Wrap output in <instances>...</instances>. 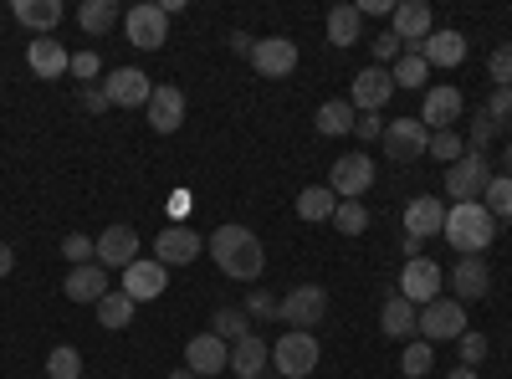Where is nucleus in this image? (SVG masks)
Segmentation results:
<instances>
[{
  "instance_id": "f257e3e1",
  "label": "nucleus",
  "mask_w": 512,
  "mask_h": 379,
  "mask_svg": "<svg viewBox=\"0 0 512 379\" xmlns=\"http://www.w3.org/2000/svg\"><path fill=\"white\" fill-rule=\"evenodd\" d=\"M205 251L216 257V267L231 277V282H256L267 267V251L256 241V231L246 226H216V236L205 241Z\"/></svg>"
},
{
  "instance_id": "f03ea898",
  "label": "nucleus",
  "mask_w": 512,
  "mask_h": 379,
  "mask_svg": "<svg viewBox=\"0 0 512 379\" xmlns=\"http://www.w3.org/2000/svg\"><path fill=\"white\" fill-rule=\"evenodd\" d=\"M461 257H482L497 236V221L482 200H461V205H446V231H441Z\"/></svg>"
},
{
  "instance_id": "7ed1b4c3",
  "label": "nucleus",
  "mask_w": 512,
  "mask_h": 379,
  "mask_svg": "<svg viewBox=\"0 0 512 379\" xmlns=\"http://www.w3.org/2000/svg\"><path fill=\"white\" fill-rule=\"evenodd\" d=\"M318 359H323V349H318L313 333H297V328H287L282 339L272 344V369H277L282 379H308V374L318 369Z\"/></svg>"
},
{
  "instance_id": "20e7f679",
  "label": "nucleus",
  "mask_w": 512,
  "mask_h": 379,
  "mask_svg": "<svg viewBox=\"0 0 512 379\" xmlns=\"http://www.w3.org/2000/svg\"><path fill=\"white\" fill-rule=\"evenodd\" d=\"M379 149L390 164H420V154L431 149V129H425L420 118H395V123H384Z\"/></svg>"
},
{
  "instance_id": "39448f33",
  "label": "nucleus",
  "mask_w": 512,
  "mask_h": 379,
  "mask_svg": "<svg viewBox=\"0 0 512 379\" xmlns=\"http://www.w3.org/2000/svg\"><path fill=\"white\" fill-rule=\"evenodd\" d=\"M492 185V164L487 154H472L466 149L456 164H446V195L461 205V200H482V190Z\"/></svg>"
},
{
  "instance_id": "423d86ee",
  "label": "nucleus",
  "mask_w": 512,
  "mask_h": 379,
  "mask_svg": "<svg viewBox=\"0 0 512 379\" xmlns=\"http://www.w3.org/2000/svg\"><path fill=\"white\" fill-rule=\"evenodd\" d=\"M323 313H328V287H318V282H303V287H292L287 298H282V323L297 328V333L318 328Z\"/></svg>"
},
{
  "instance_id": "0eeeda50",
  "label": "nucleus",
  "mask_w": 512,
  "mask_h": 379,
  "mask_svg": "<svg viewBox=\"0 0 512 379\" xmlns=\"http://www.w3.org/2000/svg\"><path fill=\"white\" fill-rule=\"evenodd\" d=\"M466 333V308L456 298H436L420 308V339L425 344H446V339H461Z\"/></svg>"
},
{
  "instance_id": "6e6552de",
  "label": "nucleus",
  "mask_w": 512,
  "mask_h": 379,
  "mask_svg": "<svg viewBox=\"0 0 512 379\" xmlns=\"http://www.w3.org/2000/svg\"><path fill=\"white\" fill-rule=\"evenodd\" d=\"M390 31L400 36V47H405V52H420V47H425V36L436 31V16H431V6H425V0H395Z\"/></svg>"
},
{
  "instance_id": "1a4fd4ad",
  "label": "nucleus",
  "mask_w": 512,
  "mask_h": 379,
  "mask_svg": "<svg viewBox=\"0 0 512 379\" xmlns=\"http://www.w3.org/2000/svg\"><path fill=\"white\" fill-rule=\"evenodd\" d=\"M441 282H446V272H441L431 257H415V262H405V272H400V298L415 303V308H425V303L441 298Z\"/></svg>"
},
{
  "instance_id": "9d476101",
  "label": "nucleus",
  "mask_w": 512,
  "mask_h": 379,
  "mask_svg": "<svg viewBox=\"0 0 512 379\" xmlns=\"http://www.w3.org/2000/svg\"><path fill=\"white\" fill-rule=\"evenodd\" d=\"M251 67L262 72V77H272V82L292 77L297 72V41L292 36H262L251 47Z\"/></svg>"
},
{
  "instance_id": "9b49d317",
  "label": "nucleus",
  "mask_w": 512,
  "mask_h": 379,
  "mask_svg": "<svg viewBox=\"0 0 512 379\" xmlns=\"http://www.w3.org/2000/svg\"><path fill=\"white\" fill-rule=\"evenodd\" d=\"M103 93H108L113 108H149L154 82H149V72H139V67H118V72L103 77Z\"/></svg>"
},
{
  "instance_id": "f8f14e48",
  "label": "nucleus",
  "mask_w": 512,
  "mask_h": 379,
  "mask_svg": "<svg viewBox=\"0 0 512 379\" xmlns=\"http://www.w3.org/2000/svg\"><path fill=\"white\" fill-rule=\"evenodd\" d=\"M123 31H128V41H134L139 52H159L164 41H169V16L144 0V6H134V11L123 16Z\"/></svg>"
},
{
  "instance_id": "ddd939ff",
  "label": "nucleus",
  "mask_w": 512,
  "mask_h": 379,
  "mask_svg": "<svg viewBox=\"0 0 512 379\" xmlns=\"http://www.w3.org/2000/svg\"><path fill=\"white\" fill-rule=\"evenodd\" d=\"M369 185H374V159H369V154H344V159L328 170V190H333L338 200H359Z\"/></svg>"
},
{
  "instance_id": "4468645a",
  "label": "nucleus",
  "mask_w": 512,
  "mask_h": 379,
  "mask_svg": "<svg viewBox=\"0 0 512 379\" xmlns=\"http://www.w3.org/2000/svg\"><path fill=\"white\" fill-rule=\"evenodd\" d=\"M395 98V77H390V67H364L359 77H354V88H349V103H354V113H384V103Z\"/></svg>"
},
{
  "instance_id": "2eb2a0df",
  "label": "nucleus",
  "mask_w": 512,
  "mask_h": 379,
  "mask_svg": "<svg viewBox=\"0 0 512 379\" xmlns=\"http://www.w3.org/2000/svg\"><path fill=\"white\" fill-rule=\"evenodd\" d=\"M200 251H205V241H200L190 226H164L159 241H154V262H159L164 272H169V267H190Z\"/></svg>"
},
{
  "instance_id": "dca6fc26",
  "label": "nucleus",
  "mask_w": 512,
  "mask_h": 379,
  "mask_svg": "<svg viewBox=\"0 0 512 379\" xmlns=\"http://www.w3.org/2000/svg\"><path fill=\"white\" fill-rule=\"evenodd\" d=\"M185 369L195 374V379H205V374H221V369H231V344H221L216 333H195V339L185 344Z\"/></svg>"
},
{
  "instance_id": "f3484780",
  "label": "nucleus",
  "mask_w": 512,
  "mask_h": 379,
  "mask_svg": "<svg viewBox=\"0 0 512 379\" xmlns=\"http://www.w3.org/2000/svg\"><path fill=\"white\" fill-rule=\"evenodd\" d=\"M149 129L154 134H175L185 123V93L175 88V82H154V98H149Z\"/></svg>"
},
{
  "instance_id": "a211bd4d",
  "label": "nucleus",
  "mask_w": 512,
  "mask_h": 379,
  "mask_svg": "<svg viewBox=\"0 0 512 379\" xmlns=\"http://www.w3.org/2000/svg\"><path fill=\"white\" fill-rule=\"evenodd\" d=\"M420 123L431 134H441V129H456L461 123V88H425V103H420Z\"/></svg>"
},
{
  "instance_id": "6ab92c4d",
  "label": "nucleus",
  "mask_w": 512,
  "mask_h": 379,
  "mask_svg": "<svg viewBox=\"0 0 512 379\" xmlns=\"http://www.w3.org/2000/svg\"><path fill=\"white\" fill-rule=\"evenodd\" d=\"M139 262V231L134 226H108L103 236H98V267L108 272V267H134Z\"/></svg>"
},
{
  "instance_id": "aec40b11",
  "label": "nucleus",
  "mask_w": 512,
  "mask_h": 379,
  "mask_svg": "<svg viewBox=\"0 0 512 379\" xmlns=\"http://www.w3.org/2000/svg\"><path fill=\"white\" fill-rule=\"evenodd\" d=\"M451 287H456V303L466 308V303H477V298H487V287H492V267H487V257H456V267H451Z\"/></svg>"
},
{
  "instance_id": "412c9836",
  "label": "nucleus",
  "mask_w": 512,
  "mask_h": 379,
  "mask_svg": "<svg viewBox=\"0 0 512 379\" xmlns=\"http://www.w3.org/2000/svg\"><path fill=\"white\" fill-rule=\"evenodd\" d=\"M164 287H169V272H164L154 257H149V262L139 257L134 267H123V287H118V292H128L134 303H154Z\"/></svg>"
},
{
  "instance_id": "4be33fe9",
  "label": "nucleus",
  "mask_w": 512,
  "mask_h": 379,
  "mask_svg": "<svg viewBox=\"0 0 512 379\" xmlns=\"http://www.w3.org/2000/svg\"><path fill=\"white\" fill-rule=\"evenodd\" d=\"M441 231H446V205L436 195H415L405 205V236L425 241V236H441Z\"/></svg>"
},
{
  "instance_id": "5701e85b",
  "label": "nucleus",
  "mask_w": 512,
  "mask_h": 379,
  "mask_svg": "<svg viewBox=\"0 0 512 379\" xmlns=\"http://www.w3.org/2000/svg\"><path fill=\"white\" fill-rule=\"evenodd\" d=\"M26 67L41 82H57L62 72H72V52H62V41H52V36H36L31 47H26Z\"/></svg>"
},
{
  "instance_id": "b1692460",
  "label": "nucleus",
  "mask_w": 512,
  "mask_h": 379,
  "mask_svg": "<svg viewBox=\"0 0 512 379\" xmlns=\"http://www.w3.org/2000/svg\"><path fill=\"white\" fill-rule=\"evenodd\" d=\"M62 292H67L72 303H93V308H98L113 287H108V272L93 262V267H72V272H67V282H62Z\"/></svg>"
},
{
  "instance_id": "393cba45",
  "label": "nucleus",
  "mask_w": 512,
  "mask_h": 379,
  "mask_svg": "<svg viewBox=\"0 0 512 379\" xmlns=\"http://www.w3.org/2000/svg\"><path fill=\"white\" fill-rule=\"evenodd\" d=\"M379 328H384V339H415V333H420V308L415 303H405L400 298V292H395V298H384V308H379Z\"/></svg>"
},
{
  "instance_id": "a878e982",
  "label": "nucleus",
  "mask_w": 512,
  "mask_h": 379,
  "mask_svg": "<svg viewBox=\"0 0 512 379\" xmlns=\"http://www.w3.org/2000/svg\"><path fill=\"white\" fill-rule=\"evenodd\" d=\"M420 57H425V67H461L466 62V36L461 31H431Z\"/></svg>"
},
{
  "instance_id": "bb28decb",
  "label": "nucleus",
  "mask_w": 512,
  "mask_h": 379,
  "mask_svg": "<svg viewBox=\"0 0 512 379\" xmlns=\"http://www.w3.org/2000/svg\"><path fill=\"white\" fill-rule=\"evenodd\" d=\"M11 16H16L26 31H36V36H52L57 21H62V0H16Z\"/></svg>"
},
{
  "instance_id": "cd10ccee",
  "label": "nucleus",
  "mask_w": 512,
  "mask_h": 379,
  "mask_svg": "<svg viewBox=\"0 0 512 379\" xmlns=\"http://www.w3.org/2000/svg\"><path fill=\"white\" fill-rule=\"evenodd\" d=\"M267 364H272V349L256 339V333H246L241 344H231V374H241V379H262Z\"/></svg>"
},
{
  "instance_id": "c85d7f7f",
  "label": "nucleus",
  "mask_w": 512,
  "mask_h": 379,
  "mask_svg": "<svg viewBox=\"0 0 512 379\" xmlns=\"http://www.w3.org/2000/svg\"><path fill=\"white\" fill-rule=\"evenodd\" d=\"M354 123H359V113H354L349 98H328V103L318 108V118H313V129H318L323 139H338V134H354Z\"/></svg>"
},
{
  "instance_id": "c756f323",
  "label": "nucleus",
  "mask_w": 512,
  "mask_h": 379,
  "mask_svg": "<svg viewBox=\"0 0 512 379\" xmlns=\"http://www.w3.org/2000/svg\"><path fill=\"white\" fill-rule=\"evenodd\" d=\"M118 21H123L118 0H82V6H77V26L88 31V36H103V31H113Z\"/></svg>"
},
{
  "instance_id": "7c9ffc66",
  "label": "nucleus",
  "mask_w": 512,
  "mask_h": 379,
  "mask_svg": "<svg viewBox=\"0 0 512 379\" xmlns=\"http://www.w3.org/2000/svg\"><path fill=\"white\" fill-rule=\"evenodd\" d=\"M359 36H364L359 6H333V11H328V41H333V47H354Z\"/></svg>"
},
{
  "instance_id": "2f4dec72",
  "label": "nucleus",
  "mask_w": 512,
  "mask_h": 379,
  "mask_svg": "<svg viewBox=\"0 0 512 379\" xmlns=\"http://www.w3.org/2000/svg\"><path fill=\"white\" fill-rule=\"evenodd\" d=\"M333 210H338V195L328 185L297 190V216H303V221H333Z\"/></svg>"
},
{
  "instance_id": "473e14b6",
  "label": "nucleus",
  "mask_w": 512,
  "mask_h": 379,
  "mask_svg": "<svg viewBox=\"0 0 512 379\" xmlns=\"http://www.w3.org/2000/svg\"><path fill=\"white\" fill-rule=\"evenodd\" d=\"M210 333H216L221 344H241L246 333H251L246 308H216V313H210Z\"/></svg>"
},
{
  "instance_id": "72a5a7b5",
  "label": "nucleus",
  "mask_w": 512,
  "mask_h": 379,
  "mask_svg": "<svg viewBox=\"0 0 512 379\" xmlns=\"http://www.w3.org/2000/svg\"><path fill=\"white\" fill-rule=\"evenodd\" d=\"M134 298H128V292H108V298L98 303V323L103 328H128V323H134Z\"/></svg>"
},
{
  "instance_id": "f704fd0d",
  "label": "nucleus",
  "mask_w": 512,
  "mask_h": 379,
  "mask_svg": "<svg viewBox=\"0 0 512 379\" xmlns=\"http://www.w3.org/2000/svg\"><path fill=\"white\" fill-rule=\"evenodd\" d=\"M482 205L492 210V221H512V180L492 175V185L482 190Z\"/></svg>"
},
{
  "instance_id": "c9c22d12",
  "label": "nucleus",
  "mask_w": 512,
  "mask_h": 379,
  "mask_svg": "<svg viewBox=\"0 0 512 379\" xmlns=\"http://www.w3.org/2000/svg\"><path fill=\"white\" fill-rule=\"evenodd\" d=\"M333 226L344 231V236H364V231H369V205H359V200H338Z\"/></svg>"
},
{
  "instance_id": "e433bc0d",
  "label": "nucleus",
  "mask_w": 512,
  "mask_h": 379,
  "mask_svg": "<svg viewBox=\"0 0 512 379\" xmlns=\"http://www.w3.org/2000/svg\"><path fill=\"white\" fill-rule=\"evenodd\" d=\"M390 77H395V93H400V88H420V82L431 77V67H425L420 52H405V57L390 67Z\"/></svg>"
},
{
  "instance_id": "4c0bfd02",
  "label": "nucleus",
  "mask_w": 512,
  "mask_h": 379,
  "mask_svg": "<svg viewBox=\"0 0 512 379\" xmlns=\"http://www.w3.org/2000/svg\"><path fill=\"white\" fill-rule=\"evenodd\" d=\"M47 379H82V354L72 344H57L47 354Z\"/></svg>"
},
{
  "instance_id": "58836bf2",
  "label": "nucleus",
  "mask_w": 512,
  "mask_h": 379,
  "mask_svg": "<svg viewBox=\"0 0 512 379\" xmlns=\"http://www.w3.org/2000/svg\"><path fill=\"white\" fill-rule=\"evenodd\" d=\"M62 257H67L72 267H93V262H98V241L82 236V231H72V236H62Z\"/></svg>"
},
{
  "instance_id": "ea45409f",
  "label": "nucleus",
  "mask_w": 512,
  "mask_h": 379,
  "mask_svg": "<svg viewBox=\"0 0 512 379\" xmlns=\"http://www.w3.org/2000/svg\"><path fill=\"white\" fill-rule=\"evenodd\" d=\"M497 139V123L487 118V108L482 113H472V123H466V149L472 154H487V144Z\"/></svg>"
},
{
  "instance_id": "a19ab883",
  "label": "nucleus",
  "mask_w": 512,
  "mask_h": 379,
  "mask_svg": "<svg viewBox=\"0 0 512 379\" xmlns=\"http://www.w3.org/2000/svg\"><path fill=\"white\" fill-rule=\"evenodd\" d=\"M431 364H436V354H431V344H425V339H420V344H415V339L405 344V359H400V369H405L410 379L431 374Z\"/></svg>"
},
{
  "instance_id": "79ce46f5",
  "label": "nucleus",
  "mask_w": 512,
  "mask_h": 379,
  "mask_svg": "<svg viewBox=\"0 0 512 379\" xmlns=\"http://www.w3.org/2000/svg\"><path fill=\"white\" fill-rule=\"evenodd\" d=\"M369 52H374V67H395V62L405 57V47H400L395 31H379V36L369 41Z\"/></svg>"
},
{
  "instance_id": "37998d69",
  "label": "nucleus",
  "mask_w": 512,
  "mask_h": 379,
  "mask_svg": "<svg viewBox=\"0 0 512 379\" xmlns=\"http://www.w3.org/2000/svg\"><path fill=\"white\" fill-rule=\"evenodd\" d=\"M431 159H446V164H456L461 154H466V144H461V134L456 129H441V134H431V149H425Z\"/></svg>"
},
{
  "instance_id": "c03bdc74",
  "label": "nucleus",
  "mask_w": 512,
  "mask_h": 379,
  "mask_svg": "<svg viewBox=\"0 0 512 379\" xmlns=\"http://www.w3.org/2000/svg\"><path fill=\"white\" fill-rule=\"evenodd\" d=\"M456 344H461V364H466V369H477V364H482V359L492 354V344H487V333H472V328H466V333H461Z\"/></svg>"
},
{
  "instance_id": "a18cd8bd",
  "label": "nucleus",
  "mask_w": 512,
  "mask_h": 379,
  "mask_svg": "<svg viewBox=\"0 0 512 379\" xmlns=\"http://www.w3.org/2000/svg\"><path fill=\"white\" fill-rule=\"evenodd\" d=\"M246 318H282V298H272V292L256 287L246 298Z\"/></svg>"
},
{
  "instance_id": "49530a36",
  "label": "nucleus",
  "mask_w": 512,
  "mask_h": 379,
  "mask_svg": "<svg viewBox=\"0 0 512 379\" xmlns=\"http://www.w3.org/2000/svg\"><path fill=\"white\" fill-rule=\"evenodd\" d=\"M487 72H492L497 88H512V47H497V52L487 57Z\"/></svg>"
},
{
  "instance_id": "de8ad7c7",
  "label": "nucleus",
  "mask_w": 512,
  "mask_h": 379,
  "mask_svg": "<svg viewBox=\"0 0 512 379\" xmlns=\"http://www.w3.org/2000/svg\"><path fill=\"white\" fill-rule=\"evenodd\" d=\"M72 77H77V82H98V77H103L98 52H72Z\"/></svg>"
},
{
  "instance_id": "09e8293b",
  "label": "nucleus",
  "mask_w": 512,
  "mask_h": 379,
  "mask_svg": "<svg viewBox=\"0 0 512 379\" xmlns=\"http://www.w3.org/2000/svg\"><path fill=\"white\" fill-rule=\"evenodd\" d=\"M487 118H492V123H507V118H512V88H497V93L487 98Z\"/></svg>"
},
{
  "instance_id": "8fccbe9b",
  "label": "nucleus",
  "mask_w": 512,
  "mask_h": 379,
  "mask_svg": "<svg viewBox=\"0 0 512 379\" xmlns=\"http://www.w3.org/2000/svg\"><path fill=\"white\" fill-rule=\"evenodd\" d=\"M354 134H359L364 144L384 139V123H379V113H359V123H354Z\"/></svg>"
},
{
  "instance_id": "3c124183",
  "label": "nucleus",
  "mask_w": 512,
  "mask_h": 379,
  "mask_svg": "<svg viewBox=\"0 0 512 379\" xmlns=\"http://www.w3.org/2000/svg\"><path fill=\"white\" fill-rule=\"evenodd\" d=\"M82 108H93V113H108L113 103H108V93H103V88H82Z\"/></svg>"
},
{
  "instance_id": "603ef678",
  "label": "nucleus",
  "mask_w": 512,
  "mask_h": 379,
  "mask_svg": "<svg viewBox=\"0 0 512 379\" xmlns=\"http://www.w3.org/2000/svg\"><path fill=\"white\" fill-rule=\"evenodd\" d=\"M359 16H395V0H364Z\"/></svg>"
},
{
  "instance_id": "864d4df0",
  "label": "nucleus",
  "mask_w": 512,
  "mask_h": 379,
  "mask_svg": "<svg viewBox=\"0 0 512 379\" xmlns=\"http://www.w3.org/2000/svg\"><path fill=\"white\" fill-rule=\"evenodd\" d=\"M11 267H16V246L0 241V277H11Z\"/></svg>"
},
{
  "instance_id": "5fc2aeb1",
  "label": "nucleus",
  "mask_w": 512,
  "mask_h": 379,
  "mask_svg": "<svg viewBox=\"0 0 512 379\" xmlns=\"http://www.w3.org/2000/svg\"><path fill=\"white\" fill-rule=\"evenodd\" d=\"M231 52H241V57H251V36H246V31H231Z\"/></svg>"
},
{
  "instance_id": "6e6d98bb",
  "label": "nucleus",
  "mask_w": 512,
  "mask_h": 379,
  "mask_svg": "<svg viewBox=\"0 0 512 379\" xmlns=\"http://www.w3.org/2000/svg\"><path fill=\"white\" fill-rule=\"evenodd\" d=\"M400 251H405V262H415V257H420V241H415V236H405V241H400Z\"/></svg>"
},
{
  "instance_id": "4d7b16f0",
  "label": "nucleus",
  "mask_w": 512,
  "mask_h": 379,
  "mask_svg": "<svg viewBox=\"0 0 512 379\" xmlns=\"http://www.w3.org/2000/svg\"><path fill=\"white\" fill-rule=\"evenodd\" d=\"M502 175H507V180H512V139H507V144H502Z\"/></svg>"
},
{
  "instance_id": "13d9d810",
  "label": "nucleus",
  "mask_w": 512,
  "mask_h": 379,
  "mask_svg": "<svg viewBox=\"0 0 512 379\" xmlns=\"http://www.w3.org/2000/svg\"><path fill=\"white\" fill-rule=\"evenodd\" d=\"M446 379H477V369H466V364H456V369H451Z\"/></svg>"
},
{
  "instance_id": "bf43d9fd",
  "label": "nucleus",
  "mask_w": 512,
  "mask_h": 379,
  "mask_svg": "<svg viewBox=\"0 0 512 379\" xmlns=\"http://www.w3.org/2000/svg\"><path fill=\"white\" fill-rule=\"evenodd\" d=\"M164 379H195V374H190V369H169Z\"/></svg>"
},
{
  "instance_id": "052dcab7",
  "label": "nucleus",
  "mask_w": 512,
  "mask_h": 379,
  "mask_svg": "<svg viewBox=\"0 0 512 379\" xmlns=\"http://www.w3.org/2000/svg\"><path fill=\"white\" fill-rule=\"evenodd\" d=\"M82 379H88V374H82Z\"/></svg>"
}]
</instances>
